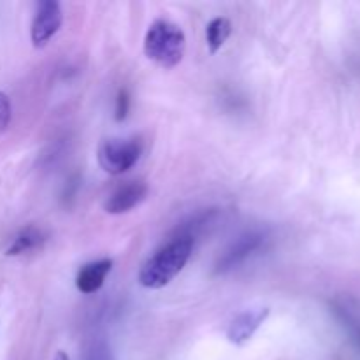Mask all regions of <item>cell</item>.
I'll return each instance as SVG.
<instances>
[{"instance_id":"13","label":"cell","mask_w":360,"mask_h":360,"mask_svg":"<svg viewBox=\"0 0 360 360\" xmlns=\"http://www.w3.org/2000/svg\"><path fill=\"white\" fill-rule=\"evenodd\" d=\"M11 123V102L4 91H0V132L9 127Z\"/></svg>"},{"instance_id":"8","label":"cell","mask_w":360,"mask_h":360,"mask_svg":"<svg viewBox=\"0 0 360 360\" xmlns=\"http://www.w3.org/2000/svg\"><path fill=\"white\" fill-rule=\"evenodd\" d=\"M112 269V260L111 259H102L97 262H90L86 266L81 267V271L76 276V287L81 294H95L102 288L105 278L111 273Z\"/></svg>"},{"instance_id":"7","label":"cell","mask_w":360,"mask_h":360,"mask_svg":"<svg viewBox=\"0 0 360 360\" xmlns=\"http://www.w3.org/2000/svg\"><path fill=\"white\" fill-rule=\"evenodd\" d=\"M269 316V308H259V309H246V311L239 313L227 329V340L232 345H245L253 338L260 326L267 320Z\"/></svg>"},{"instance_id":"10","label":"cell","mask_w":360,"mask_h":360,"mask_svg":"<svg viewBox=\"0 0 360 360\" xmlns=\"http://www.w3.org/2000/svg\"><path fill=\"white\" fill-rule=\"evenodd\" d=\"M232 32V23L229 18H214L207 23L206 27V41L207 48L211 53H218L221 49V46L227 42V39L231 37Z\"/></svg>"},{"instance_id":"1","label":"cell","mask_w":360,"mask_h":360,"mask_svg":"<svg viewBox=\"0 0 360 360\" xmlns=\"http://www.w3.org/2000/svg\"><path fill=\"white\" fill-rule=\"evenodd\" d=\"M195 239L176 236L153 253L139 271V283L144 288L158 290L171 283L190 260Z\"/></svg>"},{"instance_id":"4","label":"cell","mask_w":360,"mask_h":360,"mask_svg":"<svg viewBox=\"0 0 360 360\" xmlns=\"http://www.w3.org/2000/svg\"><path fill=\"white\" fill-rule=\"evenodd\" d=\"M267 241V232L260 231V229H253V231L245 232L239 236L227 250L220 255L218 262L214 264V273L225 274L234 271L241 264H245L250 257L255 255Z\"/></svg>"},{"instance_id":"2","label":"cell","mask_w":360,"mask_h":360,"mask_svg":"<svg viewBox=\"0 0 360 360\" xmlns=\"http://www.w3.org/2000/svg\"><path fill=\"white\" fill-rule=\"evenodd\" d=\"M186 37L181 27L169 20H157L150 25L144 37V55L164 69H172L183 60Z\"/></svg>"},{"instance_id":"14","label":"cell","mask_w":360,"mask_h":360,"mask_svg":"<svg viewBox=\"0 0 360 360\" xmlns=\"http://www.w3.org/2000/svg\"><path fill=\"white\" fill-rule=\"evenodd\" d=\"M55 360H69V355H67L65 352H56Z\"/></svg>"},{"instance_id":"9","label":"cell","mask_w":360,"mask_h":360,"mask_svg":"<svg viewBox=\"0 0 360 360\" xmlns=\"http://www.w3.org/2000/svg\"><path fill=\"white\" fill-rule=\"evenodd\" d=\"M46 241V234L39 227H27L18 232L11 245L7 246L6 253L9 257L23 255V253L39 250Z\"/></svg>"},{"instance_id":"12","label":"cell","mask_w":360,"mask_h":360,"mask_svg":"<svg viewBox=\"0 0 360 360\" xmlns=\"http://www.w3.org/2000/svg\"><path fill=\"white\" fill-rule=\"evenodd\" d=\"M84 360H112V357L111 352H109V348L104 343H94L86 350Z\"/></svg>"},{"instance_id":"6","label":"cell","mask_w":360,"mask_h":360,"mask_svg":"<svg viewBox=\"0 0 360 360\" xmlns=\"http://www.w3.org/2000/svg\"><path fill=\"white\" fill-rule=\"evenodd\" d=\"M148 197V185L141 179H134V181H127L120 185L118 188L104 202L105 213L109 214H123L132 211L134 207L139 206L144 199Z\"/></svg>"},{"instance_id":"5","label":"cell","mask_w":360,"mask_h":360,"mask_svg":"<svg viewBox=\"0 0 360 360\" xmlns=\"http://www.w3.org/2000/svg\"><path fill=\"white\" fill-rule=\"evenodd\" d=\"M63 21L62 7L56 0H42L35 6L34 20H32L30 37L35 48H42L48 44L56 32L60 30Z\"/></svg>"},{"instance_id":"3","label":"cell","mask_w":360,"mask_h":360,"mask_svg":"<svg viewBox=\"0 0 360 360\" xmlns=\"http://www.w3.org/2000/svg\"><path fill=\"white\" fill-rule=\"evenodd\" d=\"M143 153L137 139H108L98 148V164L105 172L120 176L130 171Z\"/></svg>"},{"instance_id":"11","label":"cell","mask_w":360,"mask_h":360,"mask_svg":"<svg viewBox=\"0 0 360 360\" xmlns=\"http://www.w3.org/2000/svg\"><path fill=\"white\" fill-rule=\"evenodd\" d=\"M130 109V95L127 88H122L116 95V108H115V118L116 122H123L129 115Z\"/></svg>"}]
</instances>
